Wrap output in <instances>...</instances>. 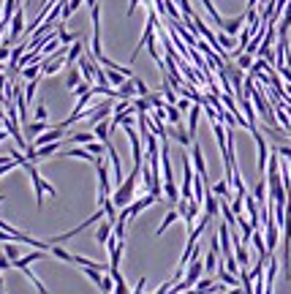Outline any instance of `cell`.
<instances>
[{
  "mask_svg": "<svg viewBox=\"0 0 291 294\" xmlns=\"http://www.w3.org/2000/svg\"><path fill=\"white\" fill-rule=\"evenodd\" d=\"M191 155H194V169H196V175H201L207 180V164H204V155H201V145L199 142H194L191 145Z\"/></svg>",
  "mask_w": 291,
  "mask_h": 294,
  "instance_id": "cell-8",
  "label": "cell"
},
{
  "mask_svg": "<svg viewBox=\"0 0 291 294\" xmlns=\"http://www.w3.org/2000/svg\"><path fill=\"white\" fill-rule=\"evenodd\" d=\"M112 232H114V223L106 218V221H101V223L96 226V240H98L101 245H106L109 240H112Z\"/></svg>",
  "mask_w": 291,
  "mask_h": 294,
  "instance_id": "cell-9",
  "label": "cell"
},
{
  "mask_svg": "<svg viewBox=\"0 0 291 294\" xmlns=\"http://www.w3.org/2000/svg\"><path fill=\"white\" fill-rule=\"evenodd\" d=\"M177 218H183V212H180V210H172V212H166L164 223H161V226H158V234H164V232H166V229H169V226H172V223H174V221H177Z\"/></svg>",
  "mask_w": 291,
  "mask_h": 294,
  "instance_id": "cell-21",
  "label": "cell"
},
{
  "mask_svg": "<svg viewBox=\"0 0 291 294\" xmlns=\"http://www.w3.org/2000/svg\"><path fill=\"white\" fill-rule=\"evenodd\" d=\"M60 139H66V128L52 125V128H46L44 134H38L36 139H33V147H44V145H52V142H60Z\"/></svg>",
  "mask_w": 291,
  "mask_h": 294,
  "instance_id": "cell-6",
  "label": "cell"
},
{
  "mask_svg": "<svg viewBox=\"0 0 291 294\" xmlns=\"http://www.w3.org/2000/svg\"><path fill=\"white\" fill-rule=\"evenodd\" d=\"M55 30H57V38H60V44H63V47H68V44H71V41H79V38H82V36H79V33H68L63 22H60V25L55 27Z\"/></svg>",
  "mask_w": 291,
  "mask_h": 294,
  "instance_id": "cell-15",
  "label": "cell"
},
{
  "mask_svg": "<svg viewBox=\"0 0 291 294\" xmlns=\"http://www.w3.org/2000/svg\"><path fill=\"white\" fill-rule=\"evenodd\" d=\"M0 142H11V131L8 128H0Z\"/></svg>",
  "mask_w": 291,
  "mask_h": 294,
  "instance_id": "cell-33",
  "label": "cell"
},
{
  "mask_svg": "<svg viewBox=\"0 0 291 294\" xmlns=\"http://www.w3.org/2000/svg\"><path fill=\"white\" fill-rule=\"evenodd\" d=\"M22 79L25 82H33V79H41V74H44V66L41 63H33V66H27V68H22Z\"/></svg>",
  "mask_w": 291,
  "mask_h": 294,
  "instance_id": "cell-14",
  "label": "cell"
},
{
  "mask_svg": "<svg viewBox=\"0 0 291 294\" xmlns=\"http://www.w3.org/2000/svg\"><path fill=\"white\" fill-rule=\"evenodd\" d=\"M139 177H142V169L139 166H133L131 169V175L125 177L123 183L117 186V191H114V204H117V210H123V207H128L133 201V196H136V183H139Z\"/></svg>",
  "mask_w": 291,
  "mask_h": 294,
  "instance_id": "cell-1",
  "label": "cell"
},
{
  "mask_svg": "<svg viewBox=\"0 0 291 294\" xmlns=\"http://www.w3.org/2000/svg\"><path fill=\"white\" fill-rule=\"evenodd\" d=\"M52 253H55L60 262H66V264H74V253H68L66 248H60V245H52Z\"/></svg>",
  "mask_w": 291,
  "mask_h": 294,
  "instance_id": "cell-22",
  "label": "cell"
},
{
  "mask_svg": "<svg viewBox=\"0 0 291 294\" xmlns=\"http://www.w3.org/2000/svg\"><path fill=\"white\" fill-rule=\"evenodd\" d=\"M253 55H250V52H242V55L240 57H237V66H240L242 68V71H250V68H253Z\"/></svg>",
  "mask_w": 291,
  "mask_h": 294,
  "instance_id": "cell-23",
  "label": "cell"
},
{
  "mask_svg": "<svg viewBox=\"0 0 291 294\" xmlns=\"http://www.w3.org/2000/svg\"><path fill=\"white\" fill-rule=\"evenodd\" d=\"M87 150H90L93 155H98V158H101V155L106 153V145H98V142H90V145H87Z\"/></svg>",
  "mask_w": 291,
  "mask_h": 294,
  "instance_id": "cell-28",
  "label": "cell"
},
{
  "mask_svg": "<svg viewBox=\"0 0 291 294\" xmlns=\"http://www.w3.org/2000/svg\"><path fill=\"white\" fill-rule=\"evenodd\" d=\"M106 77H109V85H114V88H123L125 79H131V77H125V74L114 71V68H106Z\"/></svg>",
  "mask_w": 291,
  "mask_h": 294,
  "instance_id": "cell-17",
  "label": "cell"
},
{
  "mask_svg": "<svg viewBox=\"0 0 291 294\" xmlns=\"http://www.w3.org/2000/svg\"><path fill=\"white\" fill-rule=\"evenodd\" d=\"M11 267H14V262L3 253V256H0V273H3V270H11Z\"/></svg>",
  "mask_w": 291,
  "mask_h": 294,
  "instance_id": "cell-30",
  "label": "cell"
},
{
  "mask_svg": "<svg viewBox=\"0 0 291 294\" xmlns=\"http://www.w3.org/2000/svg\"><path fill=\"white\" fill-rule=\"evenodd\" d=\"M133 82H136V93L142 96V98H147V96H150V88H147V85H144L139 77H133Z\"/></svg>",
  "mask_w": 291,
  "mask_h": 294,
  "instance_id": "cell-27",
  "label": "cell"
},
{
  "mask_svg": "<svg viewBox=\"0 0 291 294\" xmlns=\"http://www.w3.org/2000/svg\"><path fill=\"white\" fill-rule=\"evenodd\" d=\"M229 188H231V183L223 177L220 183H215V186H212V194H215V196H220V199H229V194H231Z\"/></svg>",
  "mask_w": 291,
  "mask_h": 294,
  "instance_id": "cell-19",
  "label": "cell"
},
{
  "mask_svg": "<svg viewBox=\"0 0 291 294\" xmlns=\"http://www.w3.org/2000/svg\"><path fill=\"white\" fill-rule=\"evenodd\" d=\"M3 125H5V123H3V120H0V128H3Z\"/></svg>",
  "mask_w": 291,
  "mask_h": 294,
  "instance_id": "cell-35",
  "label": "cell"
},
{
  "mask_svg": "<svg viewBox=\"0 0 291 294\" xmlns=\"http://www.w3.org/2000/svg\"><path fill=\"white\" fill-rule=\"evenodd\" d=\"M93 131H96L98 142L101 145H109V134H112V120H101V123L93 125Z\"/></svg>",
  "mask_w": 291,
  "mask_h": 294,
  "instance_id": "cell-10",
  "label": "cell"
},
{
  "mask_svg": "<svg viewBox=\"0 0 291 294\" xmlns=\"http://www.w3.org/2000/svg\"><path fill=\"white\" fill-rule=\"evenodd\" d=\"M3 253L11 259V262H16V259H19V245H14V243H3Z\"/></svg>",
  "mask_w": 291,
  "mask_h": 294,
  "instance_id": "cell-25",
  "label": "cell"
},
{
  "mask_svg": "<svg viewBox=\"0 0 291 294\" xmlns=\"http://www.w3.org/2000/svg\"><path fill=\"white\" fill-rule=\"evenodd\" d=\"M0 204H3V196H0Z\"/></svg>",
  "mask_w": 291,
  "mask_h": 294,
  "instance_id": "cell-36",
  "label": "cell"
},
{
  "mask_svg": "<svg viewBox=\"0 0 291 294\" xmlns=\"http://www.w3.org/2000/svg\"><path fill=\"white\" fill-rule=\"evenodd\" d=\"M82 52H85V47H82V41H74V47H68V55H66L68 66H71V63H77V60H79V57H82Z\"/></svg>",
  "mask_w": 291,
  "mask_h": 294,
  "instance_id": "cell-18",
  "label": "cell"
},
{
  "mask_svg": "<svg viewBox=\"0 0 291 294\" xmlns=\"http://www.w3.org/2000/svg\"><path fill=\"white\" fill-rule=\"evenodd\" d=\"M60 158H82V161H90V164H98V155H93L87 147H68V150H60Z\"/></svg>",
  "mask_w": 291,
  "mask_h": 294,
  "instance_id": "cell-7",
  "label": "cell"
},
{
  "mask_svg": "<svg viewBox=\"0 0 291 294\" xmlns=\"http://www.w3.org/2000/svg\"><path fill=\"white\" fill-rule=\"evenodd\" d=\"M98 136H96V131H79V134H71L68 136V142H74V145H90V142H96Z\"/></svg>",
  "mask_w": 291,
  "mask_h": 294,
  "instance_id": "cell-16",
  "label": "cell"
},
{
  "mask_svg": "<svg viewBox=\"0 0 291 294\" xmlns=\"http://www.w3.org/2000/svg\"><path fill=\"white\" fill-rule=\"evenodd\" d=\"M155 201H158V199H155L153 194H142V196H139V199H133V201H131V204H128V207H123V210H120L117 221H125V223H128V221H131V218H136V215H139V212H142V210H147V207H153Z\"/></svg>",
  "mask_w": 291,
  "mask_h": 294,
  "instance_id": "cell-3",
  "label": "cell"
},
{
  "mask_svg": "<svg viewBox=\"0 0 291 294\" xmlns=\"http://www.w3.org/2000/svg\"><path fill=\"white\" fill-rule=\"evenodd\" d=\"M22 169H27V175H30V180H33V191H36V204L41 207L44 204V194H49L52 199L57 196V191H55V186H52L49 180H44L41 177V172H38V166H36V161H27Z\"/></svg>",
  "mask_w": 291,
  "mask_h": 294,
  "instance_id": "cell-2",
  "label": "cell"
},
{
  "mask_svg": "<svg viewBox=\"0 0 291 294\" xmlns=\"http://www.w3.org/2000/svg\"><path fill=\"white\" fill-rule=\"evenodd\" d=\"M177 106H180V112H188V109H191V101H188V98H180Z\"/></svg>",
  "mask_w": 291,
  "mask_h": 294,
  "instance_id": "cell-32",
  "label": "cell"
},
{
  "mask_svg": "<svg viewBox=\"0 0 291 294\" xmlns=\"http://www.w3.org/2000/svg\"><path fill=\"white\" fill-rule=\"evenodd\" d=\"M103 294H112V289H114V278L112 275H103V281H101V286H98Z\"/></svg>",
  "mask_w": 291,
  "mask_h": 294,
  "instance_id": "cell-26",
  "label": "cell"
},
{
  "mask_svg": "<svg viewBox=\"0 0 291 294\" xmlns=\"http://www.w3.org/2000/svg\"><path fill=\"white\" fill-rule=\"evenodd\" d=\"M96 169H98V207H103V201L112 196V183H109V164H106V158H98V164H96Z\"/></svg>",
  "mask_w": 291,
  "mask_h": 294,
  "instance_id": "cell-4",
  "label": "cell"
},
{
  "mask_svg": "<svg viewBox=\"0 0 291 294\" xmlns=\"http://www.w3.org/2000/svg\"><path fill=\"white\" fill-rule=\"evenodd\" d=\"M218 41H220V47H223L226 52H234V36H229V33L220 30L218 33Z\"/></svg>",
  "mask_w": 291,
  "mask_h": 294,
  "instance_id": "cell-24",
  "label": "cell"
},
{
  "mask_svg": "<svg viewBox=\"0 0 291 294\" xmlns=\"http://www.w3.org/2000/svg\"><path fill=\"white\" fill-rule=\"evenodd\" d=\"M46 128H52V125L46 123V120H33V123H27L22 131H25L27 136H33V139H36V136H38V134H44Z\"/></svg>",
  "mask_w": 291,
  "mask_h": 294,
  "instance_id": "cell-13",
  "label": "cell"
},
{
  "mask_svg": "<svg viewBox=\"0 0 291 294\" xmlns=\"http://www.w3.org/2000/svg\"><path fill=\"white\" fill-rule=\"evenodd\" d=\"M229 294H245V289H242V286H237V289H231Z\"/></svg>",
  "mask_w": 291,
  "mask_h": 294,
  "instance_id": "cell-34",
  "label": "cell"
},
{
  "mask_svg": "<svg viewBox=\"0 0 291 294\" xmlns=\"http://www.w3.org/2000/svg\"><path fill=\"white\" fill-rule=\"evenodd\" d=\"M11 60V47H8V44H0V63H8Z\"/></svg>",
  "mask_w": 291,
  "mask_h": 294,
  "instance_id": "cell-29",
  "label": "cell"
},
{
  "mask_svg": "<svg viewBox=\"0 0 291 294\" xmlns=\"http://www.w3.org/2000/svg\"><path fill=\"white\" fill-rule=\"evenodd\" d=\"M245 19H248V14H242V16H234V19H226L220 30H223V33H229V36H237V33L242 30V25H245Z\"/></svg>",
  "mask_w": 291,
  "mask_h": 294,
  "instance_id": "cell-11",
  "label": "cell"
},
{
  "mask_svg": "<svg viewBox=\"0 0 291 294\" xmlns=\"http://www.w3.org/2000/svg\"><path fill=\"white\" fill-rule=\"evenodd\" d=\"M180 114H183V112H180L177 103H166V120L172 125H180Z\"/></svg>",
  "mask_w": 291,
  "mask_h": 294,
  "instance_id": "cell-20",
  "label": "cell"
},
{
  "mask_svg": "<svg viewBox=\"0 0 291 294\" xmlns=\"http://www.w3.org/2000/svg\"><path fill=\"white\" fill-rule=\"evenodd\" d=\"M201 275H204V262H201V259L196 256L194 262L188 264V270H185V278H183L185 289H194V286L201 281Z\"/></svg>",
  "mask_w": 291,
  "mask_h": 294,
  "instance_id": "cell-5",
  "label": "cell"
},
{
  "mask_svg": "<svg viewBox=\"0 0 291 294\" xmlns=\"http://www.w3.org/2000/svg\"><path fill=\"white\" fill-rule=\"evenodd\" d=\"M46 117H49L46 106H44V103H38V106H36V120H46Z\"/></svg>",
  "mask_w": 291,
  "mask_h": 294,
  "instance_id": "cell-31",
  "label": "cell"
},
{
  "mask_svg": "<svg viewBox=\"0 0 291 294\" xmlns=\"http://www.w3.org/2000/svg\"><path fill=\"white\" fill-rule=\"evenodd\" d=\"M82 79H85L82 68H79V66H71V68H68V77H66V88H68V90H77L79 85H82Z\"/></svg>",
  "mask_w": 291,
  "mask_h": 294,
  "instance_id": "cell-12",
  "label": "cell"
}]
</instances>
